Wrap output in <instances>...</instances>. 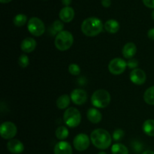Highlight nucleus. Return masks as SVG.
Masks as SVG:
<instances>
[{
    "mask_svg": "<svg viewBox=\"0 0 154 154\" xmlns=\"http://www.w3.org/2000/svg\"><path fill=\"white\" fill-rule=\"evenodd\" d=\"M18 64L21 68H26L29 64V59L26 54H22L18 59Z\"/></svg>",
    "mask_w": 154,
    "mask_h": 154,
    "instance_id": "nucleus-25",
    "label": "nucleus"
},
{
    "mask_svg": "<svg viewBox=\"0 0 154 154\" xmlns=\"http://www.w3.org/2000/svg\"><path fill=\"white\" fill-rule=\"evenodd\" d=\"M90 144V138L87 135L81 133L75 137L73 141V145L78 151H84L89 147Z\"/></svg>",
    "mask_w": 154,
    "mask_h": 154,
    "instance_id": "nucleus-9",
    "label": "nucleus"
},
{
    "mask_svg": "<svg viewBox=\"0 0 154 154\" xmlns=\"http://www.w3.org/2000/svg\"><path fill=\"white\" fill-rule=\"evenodd\" d=\"M146 7L149 8H154V0H142Z\"/></svg>",
    "mask_w": 154,
    "mask_h": 154,
    "instance_id": "nucleus-30",
    "label": "nucleus"
},
{
    "mask_svg": "<svg viewBox=\"0 0 154 154\" xmlns=\"http://www.w3.org/2000/svg\"><path fill=\"white\" fill-rule=\"evenodd\" d=\"M60 20L63 22L69 23L74 19L75 17V11L72 7H64L60 10V14H59Z\"/></svg>",
    "mask_w": 154,
    "mask_h": 154,
    "instance_id": "nucleus-14",
    "label": "nucleus"
},
{
    "mask_svg": "<svg viewBox=\"0 0 154 154\" xmlns=\"http://www.w3.org/2000/svg\"><path fill=\"white\" fill-rule=\"evenodd\" d=\"M17 128L12 122H5L0 126V135L4 139H12L17 135Z\"/></svg>",
    "mask_w": 154,
    "mask_h": 154,
    "instance_id": "nucleus-7",
    "label": "nucleus"
},
{
    "mask_svg": "<svg viewBox=\"0 0 154 154\" xmlns=\"http://www.w3.org/2000/svg\"><path fill=\"white\" fill-rule=\"evenodd\" d=\"M151 16H152V18H153V19L154 20V10L153 11V12H152V14H151Z\"/></svg>",
    "mask_w": 154,
    "mask_h": 154,
    "instance_id": "nucleus-37",
    "label": "nucleus"
},
{
    "mask_svg": "<svg viewBox=\"0 0 154 154\" xmlns=\"http://www.w3.org/2000/svg\"><path fill=\"white\" fill-rule=\"evenodd\" d=\"M62 3L65 5V7H68L72 3V0H62Z\"/></svg>",
    "mask_w": 154,
    "mask_h": 154,
    "instance_id": "nucleus-34",
    "label": "nucleus"
},
{
    "mask_svg": "<svg viewBox=\"0 0 154 154\" xmlns=\"http://www.w3.org/2000/svg\"><path fill=\"white\" fill-rule=\"evenodd\" d=\"M56 136L58 138L59 140H61V141H63V140L66 139L69 136V129L64 126H59L58 128L56 130Z\"/></svg>",
    "mask_w": 154,
    "mask_h": 154,
    "instance_id": "nucleus-23",
    "label": "nucleus"
},
{
    "mask_svg": "<svg viewBox=\"0 0 154 154\" xmlns=\"http://www.w3.org/2000/svg\"><path fill=\"white\" fill-rule=\"evenodd\" d=\"M7 148L13 154H20L24 150V145L17 139H11L7 144Z\"/></svg>",
    "mask_w": 154,
    "mask_h": 154,
    "instance_id": "nucleus-13",
    "label": "nucleus"
},
{
    "mask_svg": "<svg viewBox=\"0 0 154 154\" xmlns=\"http://www.w3.org/2000/svg\"><path fill=\"white\" fill-rule=\"evenodd\" d=\"M135 144H136V147H134V148H135V150H136L137 152H140L141 150V149H142V145H141V144L140 143H135Z\"/></svg>",
    "mask_w": 154,
    "mask_h": 154,
    "instance_id": "nucleus-33",
    "label": "nucleus"
},
{
    "mask_svg": "<svg viewBox=\"0 0 154 154\" xmlns=\"http://www.w3.org/2000/svg\"><path fill=\"white\" fill-rule=\"evenodd\" d=\"M87 116L88 120L91 122L92 123H99V122H101L102 119V115L101 114L100 111L98 109L94 108H90V109L87 111Z\"/></svg>",
    "mask_w": 154,
    "mask_h": 154,
    "instance_id": "nucleus-17",
    "label": "nucleus"
},
{
    "mask_svg": "<svg viewBox=\"0 0 154 154\" xmlns=\"http://www.w3.org/2000/svg\"><path fill=\"white\" fill-rule=\"evenodd\" d=\"M111 153L112 154H129V150L123 144L117 143L111 147Z\"/></svg>",
    "mask_w": 154,
    "mask_h": 154,
    "instance_id": "nucleus-22",
    "label": "nucleus"
},
{
    "mask_svg": "<svg viewBox=\"0 0 154 154\" xmlns=\"http://www.w3.org/2000/svg\"><path fill=\"white\" fill-rule=\"evenodd\" d=\"M143 132L147 135L154 137V120L149 119L144 121L142 126Z\"/></svg>",
    "mask_w": 154,
    "mask_h": 154,
    "instance_id": "nucleus-20",
    "label": "nucleus"
},
{
    "mask_svg": "<svg viewBox=\"0 0 154 154\" xmlns=\"http://www.w3.org/2000/svg\"><path fill=\"white\" fill-rule=\"evenodd\" d=\"M138 66V61L136 59H130L129 60V61L127 62V66L129 69H135L137 68V66Z\"/></svg>",
    "mask_w": 154,
    "mask_h": 154,
    "instance_id": "nucleus-29",
    "label": "nucleus"
},
{
    "mask_svg": "<svg viewBox=\"0 0 154 154\" xmlns=\"http://www.w3.org/2000/svg\"><path fill=\"white\" fill-rule=\"evenodd\" d=\"M63 28H64V24L60 20L54 21L52 24V26H51V29L54 30V32H57V34L60 32L63 31Z\"/></svg>",
    "mask_w": 154,
    "mask_h": 154,
    "instance_id": "nucleus-26",
    "label": "nucleus"
},
{
    "mask_svg": "<svg viewBox=\"0 0 154 154\" xmlns=\"http://www.w3.org/2000/svg\"><path fill=\"white\" fill-rule=\"evenodd\" d=\"M127 66V63L121 58H114L108 65V70L111 74L115 75H121L125 72Z\"/></svg>",
    "mask_w": 154,
    "mask_h": 154,
    "instance_id": "nucleus-8",
    "label": "nucleus"
},
{
    "mask_svg": "<svg viewBox=\"0 0 154 154\" xmlns=\"http://www.w3.org/2000/svg\"><path fill=\"white\" fill-rule=\"evenodd\" d=\"M98 154H107V153H105V152H99V153Z\"/></svg>",
    "mask_w": 154,
    "mask_h": 154,
    "instance_id": "nucleus-38",
    "label": "nucleus"
},
{
    "mask_svg": "<svg viewBox=\"0 0 154 154\" xmlns=\"http://www.w3.org/2000/svg\"><path fill=\"white\" fill-rule=\"evenodd\" d=\"M125 133H124V131L123 129H116L114 132H113V135H112V138L114 141H119L120 140L123 139V138L124 137Z\"/></svg>",
    "mask_w": 154,
    "mask_h": 154,
    "instance_id": "nucleus-28",
    "label": "nucleus"
},
{
    "mask_svg": "<svg viewBox=\"0 0 154 154\" xmlns=\"http://www.w3.org/2000/svg\"><path fill=\"white\" fill-rule=\"evenodd\" d=\"M73 42L74 37L72 33L69 31L63 30L56 35L54 44L59 51H65L69 50L72 46Z\"/></svg>",
    "mask_w": 154,
    "mask_h": 154,
    "instance_id": "nucleus-3",
    "label": "nucleus"
},
{
    "mask_svg": "<svg viewBox=\"0 0 154 154\" xmlns=\"http://www.w3.org/2000/svg\"><path fill=\"white\" fill-rule=\"evenodd\" d=\"M92 144L98 149L105 150L111 144L112 138L108 131L103 129H96L90 135Z\"/></svg>",
    "mask_w": 154,
    "mask_h": 154,
    "instance_id": "nucleus-1",
    "label": "nucleus"
},
{
    "mask_svg": "<svg viewBox=\"0 0 154 154\" xmlns=\"http://www.w3.org/2000/svg\"><path fill=\"white\" fill-rule=\"evenodd\" d=\"M147 36H148L150 40L154 41V28L149 29L148 32H147Z\"/></svg>",
    "mask_w": 154,
    "mask_h": 154,
    "instance_id": "nucleus-31",
    "label": "nucleus"
},
{
    "mask_svg": "<svg viewBox=\"0 0 154 154\" xmlns=\"http://www.w3.org/2000/svg\"><path fill=\"white\" fill-rule=\"evenodd\" d=\"M103 23L100 19L95 17H88L83 21L81 24V31L88 37H95L102 32Z\"/></svg>",
    "mask_w": 154,
    "mask_h": 154,
    "instance_id": "nucleus-2",
    "label": "nucleus"
},
{
    "mask_svg": "<svg viewBox=\"0 0 154 154\" xmlns=\"http://www.w3.org/2000/svg\"><path fill=\"white\" fill-rule=\"evenodd\" d=\"M71 99L72 102L77 105H81L86 103L87 101V92L82 89H75L71 93Z\"/></svg>",
    "mask_w": 154,
    "mask_h": 154,
    "instance_id": "nucleus-10",
    "label": "nucleus"
},
{
    "mask_svg": "<svg viewBox=\"0 0 154 154\" xmlns=\"http://www.w3.org/2000/svg\"><path fill=\"white\" fill-rule=\"evenodd\" d=\"M102 5L103 7L108 8L111 6V0H102Z\"/></svg>",
    "mask_w": 154,
    "mask_h": 154,
    "instance_id": "nucleus-32",
    "label": "nucleus"
},
{
    "mask_svg": "<svg viewBox=\"0 0 154 154\" xmlns=\"http://www.w3.org/2000/svg\"><path fill=\"white\" fill-rule=\"evenodd\" d=\"M27 28H28L29 32L32 35L36 36V37L42 35L45 32V26L43 21L35 17L30 18L29 20L28 21Z\"/></svg>",
    "mask_w": 154,
    "mask_h": 154,
    "instance_id": "nucleus-6",
    "label": "nucleus"
},
{
    "mask_svg": "<svg viewBox=\"0 0 154 154\" xmlns=\"http://www.w3.org/2000/svg\"><path fill=\"white\" fill-rule=\"evenodd\" d=\"M144 100L148 105H154V86L147 88L144 92Z\"/></svg>",
    "mask_w": 154,
    "mask_h": 154,
    "instance_id": "nucleus-21",
    "label": "nucleus"
},
{
    "mask_svg": "<svg viewBox=\"0 0 154 154\" xmlns=\"http://www.w3.org/2000/svg\"><path fill=\"white\" fill-rule=\"evenodd\" d=\"M69 72L71 75L76 76V75H78L81 73V68L78 64L72 63L69 66Z\"/></svg>",
    "mask_w": 154,
    "mask_h": 154,
    "instance_id": "nucleus-27",
    "label": "nucleus"
},
{
    "mask_svg": "<svg viewBox=\"0 0 154 154\" xmlns=\"http://www.w3.org/2000/svg\"><path fill=\"white\" fill-rule=\"evenodd\" d=\"M54 154H72V147L69 142L61 141L54 147Z\"/></svg>",
    "mask_w": 154,
    "mask_h": 154,
    "instance_id": "nucleus-12",
    "label": "nucleus"
},
{
    "mask_svg": "<svg viewBox=\"0 0 154 154\" xmlns=\"http://www.w3.org/2000/svg\"><path fill=\"white\" fill-rule=\"evenodd\" d=\"M130 81L136 85H142L146 81V73L141 69H135L129 75Z\"/></svg>",
    "mask_w": 154,
    "mask_h": 154,
    "instance_id": "nucleus-11",
    "label": "nucleus"
},
{
    "mask_svg": "<svg viewBox=\"0 0 154 154\" xmlns=\"http://www.w3.org/2000/svg\"><path fill=\"white\" fill-rule=\"evenodd\" d=\"M63 120L66 126L71 128H75L81 123V114L77 108H69L65 111Z\"/></svg>",
    "mask_w": 154,
    "mask_h": 154,
    "instance_id": "nucleus-5",
    "label": "nucleus"
},
{
    "mask_svg": "<svg viewBox=\"0 0 154 154\" xmlns=\"http://www.w3.org/2000/svg\"><path fill=\"white\" fill-rule=\"evenodd\" d=\"M105 29L108 32L114 33L117 32L120 29V23L116 20H108L105 23Z\"/></svg>",
    "mask_w": 154,
    "mask_h": 154,
    "instance_id": "nucleus-18",
    "label": "nucleus"
},
{
    "mask_svg": "<svg viewBox=\"0 0 154 154\" xmlns=\"http://www.w3.org/2000/svg\"><path fill=\"white\" fill-rule=\"evenodd\" d=\"M11 1V0H0V2L3 3V4H5V3L10 2Z\"/></svg>",
    "mask_w": 154,
    "mask_h": 154,
    "instance_id": "nucleus-36",
    "label": "nucleus"
},
{
    "mask_svg": "<svg viewBox=\"0 0 154 154\" xmlns=\"http://www.w3.org/2000/svg\"><path fill=\"white\" fill-rule=\"evenodd\" d=\"M71 97L67 94L60 96L57 100V106L59 109H66L68 108L71 102Z\"/></svg>",
    "mask_w": 154,
    "mask_h": 154,
    "instance_id": "nucleus-19",
    "label": "nucleus"
},
{
    "mask_svg": "<svg viewBox=\"0 0 154 154\" xmlns=\"http://www.w3.org/2000/svg\"><path fill=\"white\" fill-rule=\"evenodd\" d=\"M27 21V17L26 16L23 14H17L16 16L14 17L13 22L16 26L20 27L23 26L25 25Z\"/></svg>",
    "mask_w": 154,
    "mask_h": 154,
    "instance_id": "nucleus-24",
    "label": "nucleus"
},
{
    "mask_svg": "<svg viewBox=\"0 0 154 154\" xmlns=\"http://www.w3.org/2000/svg\"><path fill=\"white\" fill-rule=\"evenodd\" d=\"M137 52V47L132 42H129V43L126 44L123 48V55L124 58L130 60V59L133 58L134 56L135 55Z\"/></svg>",
    "mask_w": 154,
    "mask_h": 154,
    "instance_id": "nucleus-16",
    "label": "nucleus"
},
{
    "mask_svg": "<svg viewBox=\"0 0 154 154\" xmlns=\"http://www.w3.org/2000/svg\"><path fill=\"white\" fill-rule=\"evenodd\" d=\"M141 154H154V152L152 151V150H145L144 152H143Z\"/></svg>",
    "mask_w": 154,
    "mask_h": 154,
    "instance_id": "nucleus-35",
    "label": "nucleus"
},
{
    "mask_svg": "<svg viewBox=\"0 0 154 154\" xmlns=\"http://www.w3.org/2000/svg\"><path fill=\"white\" fill-rule=\"evenodd\" d=\"M36 45H37V43L34 38H26L21 42L20 48L24 53H31L35 49Z\"/></svg>",
    "mask_w": 154,
    "mask_h": 154,
    "instance_id": "nucleus-15",
    "label": "nucleus"
},
{
    "mask_svg": "<svg viewBox=\"0 0 154 154\" xmlns=\"http://www.w3.org/2000/svg\"><path fill=\"white\" fill-rule=\"evenodd\" d=\"M91 102L95 108H105L111 102V95L107 90L100 89L93 93Z\"/></svg>",
    "mask_w": 154,
    "mask_h": 154,
    "instance_id": "nucleus-4",
    "label": "nucleus"
}]
</instances>
